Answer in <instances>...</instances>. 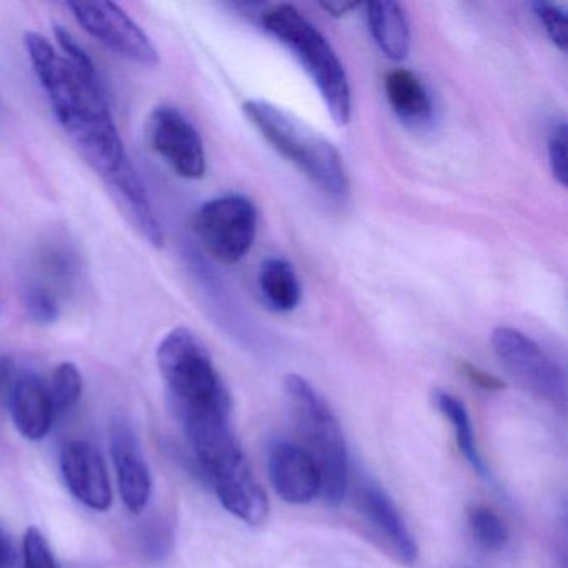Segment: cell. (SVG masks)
<instances>
[{
    "label": "cell",
    "mask_w": 568,
    "mask_h": 568,
    "mask_svg": "<svg viewBox=\"0 0 568 568\" xmlns=\"http://www.w3.org/2000/svg\"><path fill=\"white\" fill-rule=\"evenodd\" d=\"M548 164H550L551 175L555 181L567 187L568 165H567V124L564 121L558 122L551 128L547 141Z\"/></svg>",
    "instance_id": "cell-24"
},
{
    "label": "cell",
    "mask_w": 568,
    "mask_h": 568,
    "mask_svg": "<svg viewBox=\"0 0 568 568\" xmlns=\"http://www.w3.org/2000/svg\"><path fill=\"white\" fill-rule=\"evenodd\" d=\"M18 561L14 541L9 537L8 531L0 527V568H14Z\"/></svg>",
    "instance_id": "cell-27"
},
{
    "label": "cell",
    "mask_w": 568,
    "mask_h": 568,
    "mask_svg": "<svg viewBox=\"0 0 568 568\" xmlns=\"http://www.w3.org/2000/svg\"><path fill=\"white\" fill-rule=\"evenodd\" d=\"M490 342L501 367L524 390L551 407L567 408V375L537 342L511 327L495 328Z\"/></svg>",
    "instance_id": "cell-7"
},
{
    "label": "cell",
    "mask_w": 568,
    "mask_h": 568,
    "mask_svg": "<svg viewBox=\"0 0 568 568\" xmlns=\"http://www.w3.org/2000/svg\"><path fill=\"white\" fill-rule=\"evenodd\" d=\"M385 95L394 114L407 128L420 129L434 119V101L422 79L407 69H394L384 82Z\"/></svg>",
    "instance_id": "cell-16"
},
{
    "label": "cell",
    "mask_w": 568,
    "mask_h": 568,
    "mask_svg": "<svg viewBox=\"0 0 568 568\" xmlns=\"http://www.w3.org/2000/svg\"><path fill=\"white\" fill-rule=\"evenodd\" d=\"M9 410L16 427L28 440H42L51 430L54 408L48 384L32 372H21L8 395Z\"/></svg>",
    "instance_id": "cell-15"
},
{
    "label": "cell",
    "mask_w": 568,
    "mask_h": 568,
    "mask_svg": "<svg viewBox=\"0 0 568 568\" xmlns=\"http://www.w3.org/2000/svg\"><path fill=\"white\" fill-rule=\"evenodd\" d=\"M531 12L544 26L550 41L560 49L561 52L567 51L568 45V19L567 11L561 6L554 4V2H545V0H537L531 2Z\"/></svg>",
    "instance_id": "cell-22"
},
{
    "label": "cell",
    "mask_w": 568,
    "mask_h": 568,
    "mask_svg": "<svg viewBox=\"0 0 568 568\" xmlns=\"http://www.w3.org/2000/svg\"><path fill=\"white\" fill-rule=\"evenodd\" d=\"M242 111L272 149L291 162L318 191L337 201L347 197L351 184L342 155L321 132L262 99L244 102Z\"/></svg>",
    "instance_id": "cell-3"
},
{
    "label": "cell",
    "mask_w": 568,
    "mask_h": 568,
    "mask_svg": "<svg viewBox=\"0 0 568 568\" xmlns=\"http://www.w3.org/2000/svg\"><path fill=\"white\" fill-rule=\"evenodd\" d=\"M468 527L475 540L485 550H501L508 544L507 525L491 508L471 505L467 510Z\"/></svg>",
    "instance_id": "cell-20"
},
{
    "label": "cell",
    "mask_w": 568,
    "mask_h": 568,
    "mask_svg": "<svg viewBox=\"0 0 568 568\" xmlns=\"http://www.w3.org/2000/svg\"><path fill=\"white\" fill-rule=\"evenodd\" d=\"M26 52L62 131L111 191L139 234L161 248L164 231L141 175L125 151L102 82L82 78L68 59L38 32H26Z\"/></svg>",
    "instance_id": "cell-1"
},
{
    "label": "cell",
    "mask_w": 568,
    "mask_h": 568,
    "mask_svg": "<svg viewBox=\"0 0 568 568\" xmlns=\"http://www.w3.org/2000/svg\"><path fill=\"white\" fill-rule=\"evenodd\" d=\"M355 507L371 528V534L392 557L407 567L417 564V541L397 505L377 481L367 477L358 481L355 487Z\"/></svg>",
    "instance_id": "cell-11"
},
{
    "label": "cell",
    "mask_w": 568,
    "mask_h": 568,
    "mask_svg": "<svg viewBox=\"0 0 568 568\" xmlns=\"http://www.w3.org/2000/svg\"><path fill=\"white\" fill-rule=\"evenodd\" d=\"M181 424L225 510L251 527L264 524L268 517L267 495L232 430L231 414L201 415Z\"/></svg>",
    "instance_id": "cell-2"
},
{
    "label": "cell",
    "mask_w": 568,
    "mask_h": 568,
    "mask_svg": "<svg viewBox=\"0 0 568 568\" xmlns=\"http://www.w3.org/2000/svg\"><path fill=\"white\" fill-rule=\"evenodd\" d=\"M257 281L262 297L272 311L287 314L301 302V282L284 258L271 257L262 262Z\"/></svg>",
    "instance_id": "cell-18"
},
{
    "label": "cell",
    "mask_w": 568,
    "mask_h": 568,
    "mask_svg": "<svg viewBox=\"0 0 568 568\" xmlns=\"http://www.w3.org/2000/svg\"><path fill=\"white\" fill-rule=\"evenodd\" d=\"M145 135L179 178L197 181L207 171L204 142L195 125L172 105L154 109L145 122Z\"/></svg>",
    "instance_id": "cell-10"
},
{
    "label": "cell",
    "mask_w": 568,
    "mask_h": 568,
    "mask_svg": "<svg viewBox=\"0 0 568 568\" xmlns=\"http://www.w3.org/2000/svg\"><path fill=\"white\" fill-rule=\"evenodd\" d=\"M61 471L71 494L85 507L105 511L112 505V488L101 452L85 440L62 448Z\"/></svg>",
    "instance_id": "cell-13"
},
{
    "label": "cell",
    "mask_w": 568,
    "mask_h": 568,
    "mask_svg": "<svg viewBox=\"0 0 568 568\" xmlns=\"http://www.w3.org/2000/svg\"><path fill=\"white\" fill-rule=\"evenodd\" d=\"M78 24L109 51L135 64L154 68L159 51L144 29L114 2H69Z\"/></svg>",
    "instance_id": "cell-9"
},
{
    "label": "cell",
    "mask_w": 568,
    "mask_h": 568,
    "mask_svg": "<svg viewBox=\"0 0 568 568\" xmlns=\"http://www.w3.org/2000/svg\"><path fill=\"white\" fill-rule=\"evenodd\" d=\"M322 9L334 16V18H344L348 12L357 9V4H347V2H328V4H322Z\"/></svg>",
    "instance_id": "cell-29"
},
{
    "label": "cell",
    "mask_w": 568,
    "mask_h": 568,
    "mask_svg": "<svg viewBox=\"0 0 568 568\" xmlns=\"http://www.w3.org/2000/svg\"><path fill=\"white\" fill-rule=\"evenodd\" d=\"M460 372L464 377H467L471 384L477 385L478 388H484L488 392L504 390L505 384L500 378L495 375L487 374V372L478 368L477 365L468 364V362H460Z\"/></svg>",
    "instance_id": "cell-26"
},
{
    "label": "cell",
    "mask_w": 568,
    "mask_h": 568,
    "mask_svg": "<svg viewBox=\"0 0 568 568\" xmlns=\"http://www.w3.org/2000/svg\"><path fill=\"white\" fill-rule=\"evenodd\" d=\"M158 365L179 420L232 414V400L201 338L187 327L169 332L158 347Z\"/></svg>",
    "instance_id": "cell-4"
},
{
    "label": "cell",
    "mask_w": 568,
    "mask_h": 568,
    "mask_svg": "<svg viewBox=\"0 0 568 568\" xmlns=\"http://www.w3.org/2000/svg\"><path fill=\"white\" fill-rule=\"evenodd\" d=\"M368 31L385 58L400 62L410 52V26L404 6L398 2L365 4Z\"/></svg>",
    "instance_id": "cell-17"
},
{
    "label": "cell",
    "mask_w": 568,
    "mask_h": 568,
    "mask_svg": "<svg viewBox=\"0 0 568 568\" xmlns=\"http://www.w3.org/2000/svg\"><path fill=\"white\" fill-rule=\"evenodd\" d=\"M257 209L251 199L231 194L201 205L194 217V232L205 251L224 265L241 262L257 235Z\"/></svg>",
    "instance_id": "cell-8"
},
{
    "label": "cell",
    "mask_w": 568,
    "mask_h": 568,
    "mask_svg": "<svg viewBox=\"0 0 568 568\" xmlns=\"http://www.w3.org/2000/svg\"><path fill=\"white\" fill-rule=\"evenodd\" d=\"M82 375L72 362H62L55 367L51 382L48 384L54 415L65 414L78 405L82 395Z\"/></svg>",
    "instance_id": "cell-21"
},
{
    "label": "cell",
    "mask_w": 568,
    "mask_h": 568,
    "mask_svg": "<svg viewBox=\"0 0 568 568\" xmlns=\"http://www.w3.org/2000/svg\"><path fill=\"white\" fill-rule=\"evenodd\" d=\"M24 307L39 325L54 324L61 314L58 297L44 285H29L24 291Z\"/></svg>",
    "instance_id": "cell-23"
},
{
    "label": "cell",
    "mask_w": 568,
    "mask_h": 568,
    "mask_svg": "<svg viewBox=\"0 0 568 568\" xmlns=\"http://www.w3.org/2000/svg\"><path fill=\"white\" fill-rule=\"evenodd\" d=\"M16 377H18V372H16L11 358L0 357V397L8 398Z\"/></svg>",
    "instance_id": "cell-28"
},
{
    "label": "cell",
    "mask_w": 568,
    "mask_h": 568,
    "mask_svg": "<svg viewBox=\"0 0 568 568\" xmlns=\"http://www.w3.org/2000/svg\"><path fill=\"white\" fill-rule=\"evenodd\" d=\"M111 455L125 507L132 514H141L151 500L152 477L138 434L125 418L112 422Z\"/></svg>",
    "instance_id": "cell-12"
},
{
    "label": "cell",
    "mask_w": 568,
    "mask_h": 568,
    "mask_svg": "<svg viewBox=\"0 0 568 568\" xmlns=\"http://www.w3.org/2000/svg\"><path fill=\"white\" fill-rule=\"evenodd\" d=\"M434 404L445 415V418L454 425L455 440H457L458 448L467 458L470 467L481 477H487V465H485L480 450H478L470 415H468L464 402L452 395L450 392L435 390Z\"/></svg>",
    "instance_id": "cell-19"
},
{
    "label": "cell",
    "mask_w": 568,
    "mask_h": 568,
    "mask_svg": "<svg viewBox=\"0 0 568 568\" xmlns=\"http://www.w3.org/2000/svg\"><path fill=\"white\" fill-rule=\"evenodd\" d=\"M268 478L282 500L307 505L322 495V478L317 465L301 445L275 442L268 450Z\"/></svg>",
    "instance_id": "cell-14"
},
{
    "label": "cell",
    "mask_w": 568,
    "mask_h": 568,
    "mask_svg": "<svg viewBox=\"0 0 568 568\" xmlns=\"http://www.w3.org/2000/svg\"><path fill=\"white\" fill-rule=\"evenodd\" d=\"M24 568H61L44 535L36 527L26 531Z\"/></svg>",
    "instance_id": "cell-25"
},
{
    "label": "cell",
    "mask_w": 568,
    "mask_h": 568,
    "mask_svg": "<svg viewBox=\"0 0 568 568\" xmlns=\"http://www.w3.org/2000/svg\"><path fill=\"white\" fill-rule=\"evenodd\" d=\"M265 31L297 59L317 85L328 114L338 128L352 118V92L344 64L325 36L291 4L272 6L262 16Z\"/></svg>",
    "instance_id": "cell-5"
},
{
    "label": "cell",
    "mask_w": 568,
    "mask_h": 568,
    "mask_svg": "<svg viewBox=\"0 0 568 568\" xmlns=\"http://www.w3.org/2000/svg\"><path fill=\"white\" fill-rule=\"evenodd\" d=\"M284 395L305 452L317 465L322 478V497L328 507L344 501L351 481L347 445L341 424L325 398L297 374L285 375Z\"/></svg>",
    "instance_id": "cell-6"
}]
</instances>
